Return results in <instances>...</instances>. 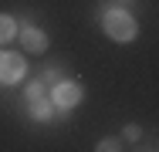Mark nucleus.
<instances>
[{"instance_id": "1", "label": "nucleus", "mask_w": 159, "mask_h": 152, "mask_svg": "<svg viewBox=\"0 0 159 152\" xmlns=\"http://www.w3.org/2000/svg\"><path fill=\"white\" fill-rule=\"evenodd\" d=\"M105 30H108V37H115V41H132V37H135V20L129 17L125 10H108V14H105Z\"/></svg>"}, {"instance_id": "6", "label": "nucleus", "mask_w": 159, "mask_h": 152, "mask_svg": "<svg viewBox=\"0 0 159 152\" xmlns=\"http://www.w3.org/2000/svg\"><path fill=\"white\" fill-rule=\"evenodd\" d=\"M10 37H14V20L10 17H0V44L10 41Z\"/></svg>"}, {"instance_id": "10", "label": "nucleus", "mask_w": 159, "mask_h": 152, "mask_svg": "<svg viewBox=\"0 0 159 152\" xmlns=\"http://www.w3.org/2000/svg\"><path fill=\"white\" fill-rule=\"evenodd\" d=\"M139 135H142V132H139V128H135V125H129V128H125V139H129V142H135V139H139Z\"/></svg>"}, {"instance_id": "4", "label": "nucleus", "mask_w": 159, "mask_h": 152, "mask_svg": "<svg viewBox=\"0 0 159 152\" xmlns=\"http://www.w3.org/2000/svg\"><path fill=\"white\" fill-rule=\"evenodd\" d=\"M20 41H24V47H27V51H34V54L48 47L44 34H41V30H34V27H24V34H20Z\"/></svg>"}, {"instance_id": "7", "label": "nucleus", "mask_w": 159, "mask_h": 152, "mask_svg": "<svg viewBox=\"0 0 159 152\" xmlns=\"http://www.w3.org/2000/svg\"><path fill=\"white\" fill-rule=\"evenodd\" d=\"M41 81H44V85H58V81H61V74H58V68H48Z\"/></svg>"}, {"instance_id": "5", "label": "nucleus", "mask_w": 159, "mask_h": 152, "mask_svg": "<svg viewBox=\"0 0 159 152\" xmlns=\"http://www.w3.org/2000/svg\"><path fill=\"white\" fill-rule=\"evenodd\" d=\"M31 108H34V118H41V122H51V118H54V98L48 101V98L41 95V98L31 101Z\"/></svg>"}, {"instance_id": "2", "label": "nucleus", "mask_w": 159, "mask_h": 152, "mask_svg": "<svg viewBox=\"0 0 159 152\" xmlns=\"http://www.w3.org/2000/svg\"><path fill=\"white\" fill-rule=\"evenodd\" d=\"M78 101H81V88L75 81H58L54 85V105L58 108H75Z\"/></svg>"}, {"instance_id": "8", "label": "nucleus", "mask_w": 159, "mask_h": 152, "mask_svg": "<svg viewBox=\"0 0 159 152\" xmlns=\"http://www.w3.org/2000/svg\"><path fill=\"white\" fill-rule=\"evenodd\" d=\"M41 95H44V81H34L31 88H27V98L34 101V98H41Z\"/></svg>"}, {"instance_id": "9", "label": "nucleus", "mask_w": 159, "mask_h": 152, "mask_svg": "<svg viewBox=\"0 0 159 152\" xmlns=\"http://www.w3.org/2000/svg\"><path fill=\"white\" fill-rule=\"evenodd\" d=\"M98 149H102V152H115V149H119V142H115V139H102Z\"/></svg>"}, {"instance_id": "3", "label": "nucleus", "mask_w": 159, "mask_h": 152, "mask_svg": "<svg viewBox=\"0 0 159 152\" xmlns=\"http://www.w3.org/2000/svg\"><path fill=\"white\" fill-rule=\"evenodd\" d=\"M20 74H24V58L20 54H0V81L14 85V81H20Z\"/></svg>"}]
</instances>
